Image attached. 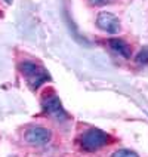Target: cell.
I'll return each mask as SVG.
<instances>
[{
	"instance_id": "cell-1",
	"label": "cell",
	"mask_w": 148,
	"mask_h": 157,
	"mask_svg": "<svg viewBox=\"0 0 148 157\" xmlns=\"http://www.w3.org/2000/svg\"><path fill=\"white\" fill-rule=\"evenodd\" d=\"M19 70L22 73V76L25 77L28 86L31 89H37L40 85H43L44 82L49 80V74L43 67L37 65L36 62L24 61L19 65Z\"/></svg>"
},
{
	"instance_id": "cell-2",
	"label": "cell",
	"mask_w": 148,
	"mask_h": 157,
	"mask_svg": "<svg viewBox=\"0 0 148 157\" xmlns=\"http://www.w3.org/2000/svg\"><path fill=\"white\" fill-rule=\"evenodd\" d=\"M110 136L101 129H89L82 136V147L86 151H96L108 144Z\"/></svg>"
},
{
	"instance_id": "cell-3",
	"label": "cell",
	"mask_w": 148,
	"mask_h": 157,
	"mask_svg": "<svg viewBox=\"0 0 148 157\" xmlns=\"http://www.w3.org/2000/svg\"><path fill=\"white\" fill-rule=\"evenodd\" d=\"M43 110L46 114H49L51 117L56 119V120H65L67 119V113L62 108L61 99L55 94H51L43 99Z\"/></svg>"
},
{
	"instance_id": "cell-4",
	"label": "cell",
	"mask_w": 148,
	"mask_h": 157,
	"mask_svg": "<svg viewBox=\"0 0 148 157\" xmlns=\"http://www.w3.org/2000/svg\"><path fill=\"white\" fill-rule=\"evenodd\" d=\"M51 136H52L51 131L42 126H31L25 132V141L33 145H43L51 141Z\"/></svg>"
},
{
	"instance_id": "cell-5",
	"label": "cell",
	"mask_w": 148,
	"mask_h": 157,
	"mask_svg": "<svg viewBox=\"0 0 148 157\" xmlns=\"http://www.w3.org/2000/svg\"><path fill=\"white\" fill-rule=\"evenodd\" d=\"M96 25L101 30H104L107 33H111V34H116V33L120 31L119 18L113 15V13H110V12H101L96 18Z\"/></svg>"
},
{
	"instance_id": "cell-6",
	"label": "cell",
	"mask_w": 148,
	"mask_h": 157,
	"mask_svg": "<svg viewBox=\"0 0 148 157\" xmlns=\"http://www.w3.org/2000/svg\"><path fill=\"white\" fill-rule=\"evenodd\" d=\"M108 43H110V48H111L116 53L122 55L123 58H131L132 49L124 40H122V39H111Z\"/></svg>"
},
{
	"instance_id": "cell-7",
	"label": "cell",
	"mask_w": 148,
	"mask_h": 157,
	"mask_svg": "<svg viewBox=\"0 0 148 157\" xmlns=\"http://www.w3.org/2000/svg\"><path fill=\"white\" fill-rule=\"evenodd\" d=\"M135 61H136V64H139V65H147L148 64V46L147 48H142L139 52H138Z\"/></svg>"
},
{
	"instance_id": "cell-8",
	"label": "cell",
	"mask_w": 148,
	"mask_h": 157,
	"mask_svg": "<svg viewBox=\"0 0 148 157\" xmlns=\"http://www.w3.org/2000/svg\"><path fill=\"white\" fill-rule=\"evenodd\" d=\"M111 157H139V156H138L135 151H132V150L123 148V150H117Z\"/></svg>"
},
{
	"instance_id": "cell-9",
	"label": "cell",
	"mask_w": 148,
	"mask_h": 157,
	"mask_svg": "<svg viewBox=\"0 0 148 157\" xmlns=\"http://www.w3.org/2000/svg\"><path fill=\"white\" fill-rule=\"evenodd\" d=\"M93 5H107V3H111L113 0H90Z\"/></svg>"
}]
</instances>
